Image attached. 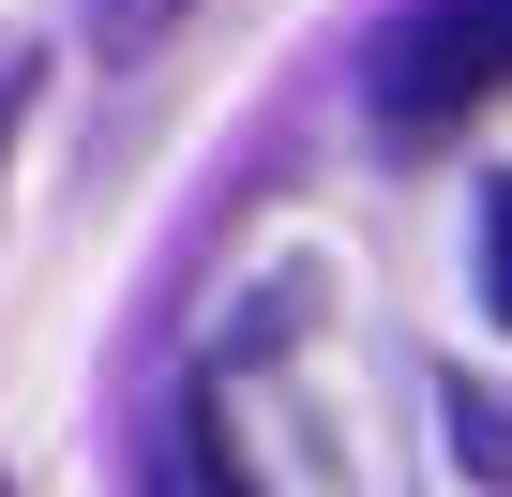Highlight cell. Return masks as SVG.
Wrapping results in <instances>:
<instances>
[{
	"label": "cell",
	"mask_w": 512,
	"mask_h": 497,
	"mask_svg": "<svg viewBox=\"0 0 512 497\" xmlns=\"http://www.w3.org/2000/svg\"><path fill=\"white\" fill-rule=\"evenodd\" d=\"M497 91H512V0H422V16L377 31V121L392 136H452Z\"/></svg>",
	"instance_id": "cell-1"
},
{
	"label": "cell",
	"mask_w": 512,
	"mask_h": 497,
	"mask_svg": "<svg viewBox=\"0 0 512 497\" xmlns=\"http://www.w3.org/2000/svg\"><path fill=\"white\" fill-rule=\"evenodd\" d=\"M166 31H181V0H91V46L106 61H151Z\"/></svg>",
	"instance_id": "cell-2"
},
{
	"label": "cell",
	"mask_w": 512,
	"mask_h": 497,
	"mask_svg": "<svg viewBox=\"0 0 512 497\" xmlns=\"http://www.w3.org/2000/svg\"><path fill=\"white\" fill-rule=\"evenodd\" d=\"M452 467H467V482H512V422H497L482 392H452Z\"/></svg>",
	"instance_id": "cell-3"
},
{
	"label": "cell",
	"mask_w": 512,
	"mask_h": 497,
	"mask_svg": "<svg viewBox=\"0 0 512 497\" xmlns=\"http://www.w3.org/2000/svg\"><path fill=\"white\" fill-rule=\"evenodd\" d=\"M482 302H497V332H512V181L482 196Z\"/></svg>",
	"instance_id": "cell-4"
},
{
	"label": "cell",
	"mask_w": 512,
	"mask_h": 497,
	"mask_svg": "<svg viewBox=\"0 0 512 497\" xmlns=\"http://www.w3.org/2000/svg\"><path fill=\"white\" fill-rule=\"evenodd\" d=\"M16 106H31V61H16V76H0V151H16Z\"/></svg>",
	"instance_id": "cell-5"
}]
</instances>
